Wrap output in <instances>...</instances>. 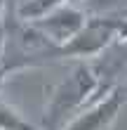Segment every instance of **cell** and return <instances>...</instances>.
Masks as SVG:
<instances>
[{
  "label": "cell",
  "instance_id": "cell-2",
  "mask_svg": "<svg viewBox=\"0 0 127 130\" xmlns=\"http://www.w3.org/2000/svg\"><path fill=\"white\" fill-rule=\"evenodd\" d=\"M89 90H92V73H89L87 69H78V71L73 73V78L68 83H64L61 90L57 92L54 102H52V106H49V121L61 118L71 106L80 104L87 97Z\"/></svg>",
  "mask_w": 127,
  "mask_h": 130
},
{
  "label": "cell",
  "instance_id": "cell-6",
  "mask_svg": "<svg viewBox=\"0 0 127 130\" xmlns=\"http://www.w3.org/2000/svg\"><path fill=\"white\" fill-rule=\"evenodd\" d=\"M3 73H5V69H3V66H0V80H3Z\"/></svg>",
  "mask_w": 127,
  "mask_h": 130
},
{
  "label": "cell",
  "instance_id": "cell-5",
  "mask_svg": "<svg viewBox=\"0 0 127 130\" xmlns=\"http://www.w3.org/2000/svg\"><path fill=\"white\" fill-rule=\"evenodd\" d=\"M0 130H35V128L21 118V113L12 104H7L0 97Z\"/></svg>",
  "mask_w": 127,
  "mask_h": 130
},
{
  "label": "cell",
  "instance_id": "cell-3",
  "mask_svg": "<svg viewBox=\"0 0 127 130\" xmlns=\"http://www.w3.org/2000/svg\"><path fill=\"white\" fill-rule=\"evenodd\" d=\"M108 36H111V28L104 26V24L83 26V31L71 40L68 50H75V52H96L101 45H106Z\"/></svg>",
  "mask_w": 127,
  "mask_h": 130
},
{
  "label": "cell",
  "instance_id": "cell-4",
  "mask_svg": "<svg viewBox=\"0 0 127 130\" xmlns=\"http://www.w3.org/2000/svg\"><path fill=\"white\" fill-rule=\"evenodd\" d=\"M64 0H24L19 5V17L21 19H42L45 14H49L52 10H57Z\"/></svg>",
  "mask_w": 127,
  "mask_h": 130
},
{
  "label": "cell",
  "instance_id": "cell-7",
  "mask_svg": "<svg viewBox=\"0 0 127 130\" xmlns=\"http://www.w3.org/2000/svg\"><path fill=\"white\" fill-rule=\"evenodd\" d=\"M17 3H19V5H21V3H24V0H17Z\"/></svg>",
  "mask_w": 127,
  "mask_h": 130
},
{
  "label": "cell",
  "instance_id": "cell-1",
  "mask_svg": "<svg viewBox=\"0 0 127 130\" xmlns=\"http://www.w3.org/2000/svg\"><path fill=\"white\" fill-rule=\"evenodd\" d=\"M35 24L42 33H47L54 43H71L85 26V17L78 10H71V7H57L49 14H45L42 19H35Z\"/></svg>",
  "mask_w": 127,
  "mask_h": 130
},
{
  "label": "cell",
  "instance_id": "cell-8",
  "mask_svg": "<svg viewBox=\"0 0 127 130\" xmlns=\"http://www.w3.org/2000/svg\"><path fill=\"white\" fill-rule=\"evenodd\" d=\"M73 3H75V0H73Z\"/></svg>",
  "mask_w": 127,
  "mask_h": 130
}]
</instances>
